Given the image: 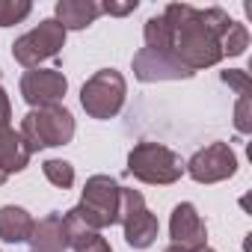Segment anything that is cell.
<instances>
[{
    "label": "cell",
    "mask_w": 252,
    "mask_h": 252,
    "mask_svg": "<svg viewBox=\"0 0 252 252\" xmlns=\"http://www.w3.org/2000/svg\"><path fill=\"white\" fill-rule=\"evenodd\" d=\"M163 18L172 24V54L181 65H187L193 74L202 68H211L222 60L220 39L205 27L202 12L187 3H169L163 9Z\"/></svg>",
    "instance_id": "6da1fadb"
},
{
    "label": "cell",
    "mask_w": 252,
    "mask_h": 252,
    "mask_svg": "<svg viewBox=\"0 0 252 252\" xmlns=\"http://www.w3.org/2000/svg\"><path fill=\"white\" fill-rule=\"evenodd\" d=\"M24 143L30 146V152H42V149H57V146H68L74 137V116L65 104H48V107H33L24 119H21V131Z\"/></svg>",
    "instance_id": "7a4b0ae2"
},
{
    "label": "cell",
    "mask_w": 252,
    "mask_h": 252,
    "mask_svg": "<svg viewBox=\"0 0 252 252\" xmlns=\"http://www.w3.org/2000/svg\"><path fill=\"white\" fill-rule=\"evenodd\" d=\"M128 175L143 184H175L184 175V160L163 143H137L128 155Z\"/></svg>",
    "instance_id": "3957f363"
},
{
    "label": "cell",
    "mask_w": 252,
    "mask_h": 252,
    "mask_svg": "<svg viewBox=\"0 0 252 252\" xmlns=\"http://www.w3.org/2000/svg\"><path fill=\"white\" fill-rule=\"evenodd\" d=\"M119 193H122V184L113 175H92L83 184L80 205H74L71 211L89 228L101 231L107 225H116V217H119Z\"/></svg>",
    "instance_id": "277c9868"
},
{
    "label": "cell",
    "mask_w": 252,
    "mask_h": 252,
    "mask_svg": "<svg viewBox=\"0 0 252 252\" xmlns=\"http://www.w3.org/2000/svg\"><path fill=\"white\" fill-rule=\"evenodd\" d=\"M128 98V80L116 68H101L95 71L83 89H80V107L86 110L89 119H113L125 107Z\"/></svg>",
    "instance_id": "5b68a950"
},
{
    "label": "cell",
    "mask_w": 252,
    "mask_h": 252,
    "mask_svg": "<svg viewBox=\"0 0 252 252\" xmlns=\"http://www.w3.org/2000/svg\"><path fill=\"white\" fill-rule=\"evenodd\" d=\"M116 222H122L125 243L134 246V249H149L160 234V222L149 211L143 193L131 190V187H122V193H119V217H116Z\"/></svg>",
    "instance_id": "8992f818"
},
{
    "label": "cell",
    "mask_w": 252,
    "mask_h": 252,
    "mask_svg": "<svg viewBox=\"0 0 252 252\" xmlns=\"http://www.w3.org/2000/svg\"><path fill=\"white\" fill-rule=\"evenodd\" d=\"M63 48H65V30H63V24L54 21V18H45V21H39V27H33L30 33L18 36L12 42V57L24 68H39V63L57 60Z\"/></svg>",
    "instance_id": "52a82bcc"
},
{
    "label": "cell",
    "mask_w": 252,
    "mask_h": 252,
    "mask_svg": "<svg viewBox=\"0 0 252 252\" xmlns=\"http://www.w3.org/2000/svg\"><path fill=\"white\" fill-rule=\"evenodd\" d=\"M184 172L196 184H217L237 172V155L231 152L228 143H211L184 163Z\"/></svg>",
    "instance_id": "ba28073f"
},
{
    "label": "cell",
    "mask_w": 252,
    "mask_h": 252,
    "mask_svg": "<svg viewBox=\"0 0 252 252\" xmlns=\"http://www.w3.org/2000/svg\"><path fill=\"white\" fill-rule=\"evenodd\" d=\"M21 98L30 107H48V104H60L68 92V80L60 68H27L21 74Z\"/></svg>",
    "instance_id": "9c48e42d"
},
{
    "label": "cell",
    "mask_w": 252,
    "mask_h": 252,
    "mask_svg": "<svg viewBox=\"0 0 252 252\" xmlns=\"http://www.w3.org/2000/svg\"><path fill=\"white\" fill-rule=\"evenodd\" d=\"M134 77L140 83H160V80H190L193 71L175 60V54H160V51H137L134 54Z\"/></svg>",
    "instance_id": "30bf717a"
},
{
    "label": "cell",
    "mask_w": 252,
    "mask_h": 252,
    "mask_svg": "<svg viewBox=\"0 0 252 252\" xmlns=\"http://www.w3.org/2000/svg\"><path fill=\"white\" fill-rule=\"evenodd\" d=\"M169 237L175 246L193 252L199 246H208V228H205V220L199 217L196 205L193 202H181L172 208V217H169Z\"/></svg>",
    "instance_id": "8fae6325"
},
{
    "label": "cell",
    "mask_w": 252,
    "mask_h": 252,
    "mask_svg": "<svg viewBox=\"0 0 252 252\" xmlns=\"http://www.w3.org/2000/svg\"><path fill=\"white\" fill-rule=\"evenodd\" d=\"M27 249L30 252H65L68 249V237H65V220L60 211L45 214L42 220L33 222V231L27 237Z\"/></svg>",
    "instance_id": "7c38bea8"
},
{
    "label": "cell",
    "mask_w": 252,
    "mask_h": 252,
    "mask_svg": "<svg viewBox=\"0 0 252 252\" xmlns=\"http://www.w3.org/2000/svg\"><path fill=\"white\" fill-rule=\"evenodd\" d=\"M30 146L24 143V137L12 128V125H0V169L6 175L12 172H24L30 166Z\"/></svg>",
    "instance_id": "4fadbf2b"
},
{
    "label": "cell",
    "mask_w": 252,
    "mask_h": 252,
    "mask_svg": "<svg viewBox=\"0 0 252 252\" xmlns=\"http://www.w3.org/2000/svg\"><path fill=\"white\" fill-rule=\"evenodd\" d=\"M101 15V6L95 0H57L54 6V21L63 24V30H86L89 24H95Z\"/></svg>",
    "instance_id": "5bb4252c"
},
{
    "label": "cell",
    "mask_w": 252,
    "mask_h": 252,
    "mask_svg": "<svg viewBox=\"0 0 252 252\" xmlns=\"http://www.w3.org/2000/svg\"><path fill=\"white\" fill-rule=\"evenodd\" d=\"M33 217L27 208L18 205H3L0 208V240L3 243H27L30 231H33Z\"/></svg>",
    "instance_id": "9a60e30c"
},
{
    "label": "cell",
    "mask_w": 252,
    "mask_h": 252,
    "mask_svg": "<svg viewBox=\"0 0 252 252\" xmlns=\"http://www.w3.org/2000/svg\"><path fill=\"white\" fill-rule=\"evenodd\" d=\"M143 39L149 51H160V54H172V24L163 15H152L143 27Z\"/></svg>",
    "instance_id": "2e32d148"
},
{
    "label": "cell",
    "mask_w": 252,
    "mask_h": 252,
    "mask_svg": "<svg viewBox=\"0 0 252 252\" xmlns=\"http://www.w3.org/2000/svg\"><path fill=\"white\" fill-rule=\"evenodd\" d=\"M220 48H222V57H240L249 48V30H246V24L231 21L228 30H225V36L220 39Z\"/></svg>",
    "instance_id": "e0dca14e"
},
{
    "label": "cell",
    "mask_w": 252,
    "mask_h": 252,
    "mask_svg": "<svg viewBox=\"0 0 252 252\" xmlns=\"http://www.w3.org/2000/svg\"><path fill=\"white\" fill-rule=\"evenodd\" d=\"M42 172H45V178H48L54 187H60V190H68V187L74 184V166H71L68 160L51 158V160L42 163Z\"/></svg>",
    "instance_id": "ac0fdd59"
},
{
    "label": "cell",
    "mask_w": 252,
    "mask_h": 252,
    "mask_svg": "<svg viewBox=\"0 0 252 252\" xmlns=\"http://www.w3.org/2000/svg\"><path fill=\"white\" fill-rule=\"evenodd\" d=\"M30 12H33L30 0H0V27L21 24Z\"/></svg>",
    "instance_id": "d6986e66"
},
{
    "label": "cell",
    "mask_w": 252,
    "mask_h": 252,
    "mask_svg": "<svg viewBox=\"0 0 252 252\" xmlns=\"http://www.w3.org/2000/svg\"><path fill=\"white\" fill-rule=\"evenodd\" d=\"M234 128L240 134H249L252 131V116H249V92L246 95H237V107H234Z\"/></svg>",
    "instance_id": "ffe728a7"
},
{
    "label": "cell",
    "mask_w": 252,
    "mask_h": 252,
    "mask_svg": "<svg viewBox=\"0 0 252 252\" xmlns=\"http://www.w3.org/2000/svg\"><path fill=\"white\" fill-rule=\"evenodd\" d=\"M74 252H113V246L107 243V237H101V231H92L89 237H83L80 243L71 246Z\"/></svg>",
    "instance_id": "44dd1931"
},
{
    "label": "cell",
    "mask_w": 252,
    "mask_h": 252,
    "mask_svg": "<svg viewBox=\"0 0 252 252\" xmlns=\"http://www.w3.org/2000/svg\"><path fill=\"white\" fill-rule=\"evenodd\" d=\"M222 83H228L237 95H246V92H249V74H246L243 68H228V71H222Z\"/></svg>",
    "instance_id": "7402d4cb"
},
{
    "label": "cell",
    "mask_w": 252,
    "mask_h": 252,
    "mask_svg": "<svg viewBox=\"0 0 252 252\" xmlns=\"http://www.w3.org/2000/svg\"><path fill=\"white\" fill-rule=\"evenodd\" d=\"M101 6V15L107 12V15H116V18H122V15H131L140 3L137 0H128V3H113V0H107V3H98Z\"/></svg>",
    "instance_id": "603a6c76"
},
{
    "label": "cell",
    "mask_w": 252,
    "mask_h": 252,
    "mask_svg": "<svg viewBox=\"0 0 252 252\" xmlns=\"http://www.w3.org/2000/svg\"><path fill=\"white\" fill-rule=\"evenodd\" d=\"M9 119H12V104H9L6 89L0 86V125H9Z\"/></svg>",
    "instance_id": "cb8c5ba5"
},
{
    "label": "cell",
    "mask_w": 252,
    "mask_h": 252,
    "mask_svg": "<svg viewBox=\"0 0 252 252\" xmlns=\"http://www.w3.org/2000/svg\"><path fill=\"white\" fill-rule=\"evenodd\" d=\"M163 252H187V249H181V246H175V243H169V246H166Z\"/></svg>",
    "instance_id": "d4e9b609"
},
{
    "label": "cell",
    "mask_w": 252,
    "mask_h": 252,
    "mask_svg": "<svg viewBox=\"0 0 252 252\" xmlns=\"http://www.w3.org/2000/svg\"><path fill=\"white\" fill-rule=\"evenodd\" d=\"M6 178H9V175H6L3 169H0V187H3V184H6Z\"/></svg>",
    "instance_id": "484cf974"
},
{
    "label": "cell",
    "mask_w": 252,
    "mask_h": 252,
    "mask_svg": "<svg viewBox=\"0 0 252 252\" xmlns=\"http://www.w3.org/2000/svg\"><path fill=\"white\" fill-rule=\"evenodd\" d=\"M0 74H3V71H0Z\"/></svg>",
    "instance_id": "4316f807"
}]
</instances>
